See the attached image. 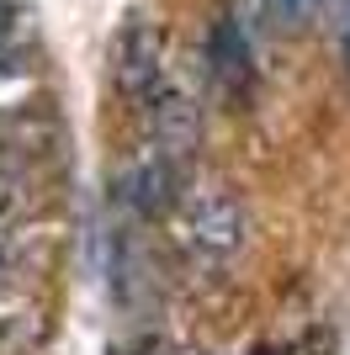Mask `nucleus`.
<instances>
[{"label":"nucleus","mask_w":350,"mask_h":355,"mask_svg":"<svg viewBox=\"0 0 350 355\" xmlns=\"http://www.w3.org/2000/svg\"><path fill=\"white\" fill-rule=\"evenodd\" d=\"M11 21H16V0H0V37L11 32Z\"/></svg>","instance_id":"obj_9"},{"label":"nucleus","mask_w":350,"mask_h":355,"mask_svg":"<svg viewBox=\"0 0 350 355\" xmlns=\"http://www.w3.org/2000/svg\"><path fill=\"white\" fill-rule=\"evenodd\" d=\"M228 16L239 21V32H244V37H249L255 48H260V37L271 32V21H276L271 0H228Z\"/></svg>","instance_id":"obj_6"},{"label":"nucleus","mask_w":350,"mask_h":355,"mask_svg":"<svg viewBox=\"0 0 350 355\" xmlns=\"http://www.w3.org/2000/svg\"><path fill=\"white\" fill-rule=\"evenodd\" d=\"M27 207H32L27 175H0V234H6V228H22Z\"/></svg>","instance_id":"obj_7"},{"label":"nucleus","mask_w":350,"mask_h":355,"mask_svg":"<svg viewBox=\"0 0 350 355\" xmlns=\"http://www.w3.org/2000/svg\"><path fill=\"white\" fill-rule=\"evenodd\" d=\"M249 74H255V43L239 32L233 16H218L207 27V80L228 96H239L249 85Z\"/></svg>","instance_id":"obj_5"},{"label":"nucleus","mask_w":350,"mask_h":355,"mask_svg":"<svg viewBox=\"0 0 350 355\" xmlns=\"http://www.w3.org/2000/svg\"><path fill=\"white\" fill-rule=\"evenodd\" d=\"M340 53H345V69H350V0H345V27H340Z\"/></svg>","instance_id":"obj_10"},{"label":"nucleus","mask_w":350,"mask_h":355,"mask_svg":"<svg viewBox=\"0 0 350 355\" xmlns=\"http://www.w3.org/2000/svg\"><path fill=\"white\" fill-rule=\"evenodd\" d=\"M117 191H122V202H128L138 218H165L170 202H175V191H181V164H170L154 144H144L128 159V170H122V180H117Z\"/></svg>","instance_id":"obj_4"},{"label":"nucleus","mask_w":350,"mask_h":355,"mask_svg":"<svg viewBox=\"0 0 350 355\" xmlns=\"http://www.w3.org/2000/svg\"><path fill=\"white\" fill-rule=\"evenodd\" d=\"M324 6H329V0H271V11H276V27H292V32L313 27Z\"/></svg>","instance_id":"obj_8"},{"label":"nucleus","mask_w":350,"mask_h":355,"mask_svg":"<svg viewBox=\"0 0 350 355\" xmlns=\"http://www.w3.org/2000/svg\"><path fill=\"white\" fill-rule=\"evenodd\" d=\"M181 239L202 260H233V254L249 244V212L239 202V191L228 186H202V191L186 196V212H181Z\"/></svg>","instance_id":"obj_1"},{"label":"nucleus","mask_w":350,"mask_h":355,"mask_svg":"<svg viewBox=\"0 0 350 355\" xmlns=\"http://www.w3.org/2000/svg\"><path fill=\"white\" fill-rule=\"evenodd\" d=\"M144 122H149V144L160 148L170 164H181V170H186L191 154L202 148V106H197V96H191L186 85H175V80H165L144 101Z\"/></svg>","instance_id":"obj_3"},{"label":"nucleus","mask_w":350,"mask_h":355,"mask_svg":"<svg viewBox=\"0 0 350 355\" xmlns=\"http://www.w3.org/2000/svg\"><path fill=\"white\" fill-rule=\"evenodd\" d=\"M112 80L133 106H144L154 90L170 80V59H165V32L144 16H133L112 43Z\"/></svg>","instance_id":"obj_2"}]
</instances>
